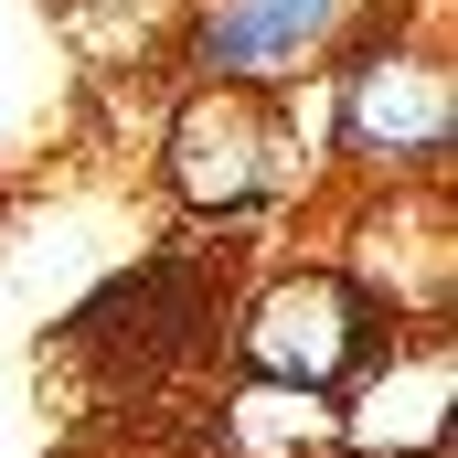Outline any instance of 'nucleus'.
Here are the masks:
<instances>
[{
    "label": "nucleus",
    "mask_w": 458,
    "mask_h": 458,
    "mask_svg": "<svg viewBox=\"0 0 458 458\" xmlns=\"http://www.w3.org/2000/svg\"><path fill=\"white\" fill-rule=\"evenodd\" d=\"M458 128V97H448V64L427 54H384L342 86V139L362 160H437Z\"/></svg>",
    "instance_id": "nucleus-3"
},
{
    "label": "nucleus",
    "mask_w": 458,
    "mask_h": 458,
    "mask_svg": "<svg viewBox=\"0 0 458 458\" xmlns=\"http://www.w3.org/2000/svg\"><path fill=\"white\" fill-rule=\"evenodd\" d=\"M352 0H214L203 11V64L214 75H267V64H299L342 32Z\"/></svg>",
    "instance_id": "nucleus-4"
},
{
    "label": "nucleus",
    "mask_w": 458,
    "mask_h": 458,
    "mask_svg": "<svg viewBox=\"0 0 458 458\" xmlns=\"http://www.w3.org/2000/svg\"><path fill=\"white\" fill-rule=\"evenodd\" d=\"M160 171H171V192L182 203H256L267 182H277V107L256 97V86H203L182 128H171V149H160Z\"/></svg>",
    "instance_id": "nucleus-2"
},
{
    "label": "nucleus",
    "mask_w": 458,
    "mask_h": 458,
    "mask_svg": "<svg viewBox=\"0 0 458 458\" xmlns=\"http://www.w3.org/2000/svg\"><path fill=\"white\" fill-rule=\"evenodd\" d=\"M245 362L267 384H299V394L342 384L352 362H362V299H352V277H331V267L277 277L256 299V320H245Z\"/></svg>",
    "instance_id": "nucleus-1"
}]
</instances>
